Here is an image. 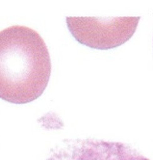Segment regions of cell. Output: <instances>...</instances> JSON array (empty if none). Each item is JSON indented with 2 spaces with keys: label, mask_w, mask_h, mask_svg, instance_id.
<instances>
[{
  "label": "cell",
  "mask_w": 153,
  "mask_h": 160,
  "mask_svg": "<svg viewBox=\"0 0 153 160\" xmlns=\"http://www.w3.org/2000/svg\"><path fill=\"white\" fill-rule=\"evenodd\" d=\"M140 17H67L68 28L82 44L101 50L125 42L136 31Z\"/></svg>",
  "instance_id": "obj_2"
},
{
  "label": "cell",
  "mask_w": 153,
  "mask_h": 160,
  "mask_svg": "<svg viewBox=\"0 0 153 160\" xmlns=\"http://www.w3.org/2000/svg\"><path fill=\"white\" fill-rule=\"evenodd\" d=\"M50 57L40 34L15 25L0 31V98L15 104L37 99L48 86Z\"/></svg>",
  "instance_id": "obj_1"
}]
</instances>
